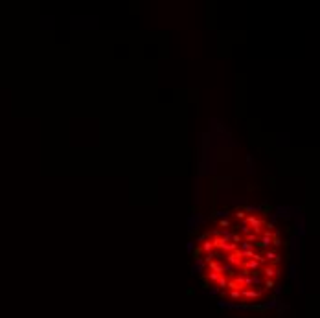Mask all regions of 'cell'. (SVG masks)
<instances>
[{
	"label": "cell",
	"mask_w": 320,
	"mask_h": 318,
	"mask_svg": "<svg viewBox=\"0 0 320 318\" xmlns=\"http://www.w3.org/2000/svg\"><path fill=\"white\" fill-rule=\"evenodd\" d=\"M239 222L221 221L200 245L204 267L217 289L234 300H260L280 276L278 234L265 219L236 212Z\"/></svg>",
	"instance_id": "cell-1"
}]
</instances>
